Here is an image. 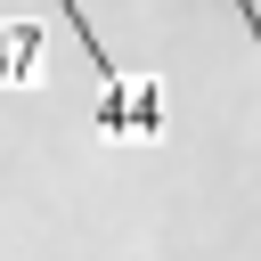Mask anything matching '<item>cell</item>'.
<instances>
[{
	"label": "cell",
	"mask_w": 261,
	"mask_h": 261,
	"mask_svg": "<svg viewBox=\"0 0 261 261\" xmlns=\"http://www.w3.org/2000/svg\"><path fill=\"white\" fill-rule=\"evenodd\" d=\"M245 8V33H253V49H261V0H237Z\"/></svg>",
	"instance_id": "obj_4"
},
{
	"label": "cell",
	"mask_w": 261,
	"mask_h": 261,
	"mask_svg": "<svg viewBox=\"0 0 261 261\" xmlns=\"http://www.w3.org/2000/svg\"><path fill=\"white\" fill-rule=\"evenodd\" d=\"M98 130L106 139H163V90L139 73V82H122L114 98H98Z\"/></svg>",
	"instance_id": "obj_1"
},
{
	"label": "cell",
	"mask_w": 261,
	"mask_h": 261,
	"mask_svg": "<svg viewBox=\"0 0 261 261\" xmlns=\"http://www.w3.org/2000/svg\"><path fill=\"white\" fill-rule=\"evenodd\" d=\"M57 8H65V24H73V33H82V57H90V65H98V98H114V90H122V82H130V73H122V65H114V57H106V41H98V24H90V16H82V0H57Z\"/></svg>",
	"instance_id": "obj_3"
},
{
	"label": "cell",
	"mask_w": 261,
	"mask_h": 261,
	"mask_svg": "<svg viewBox=\"0 0 261 261\" xmlns=\"http://www.w3.org/2000/svg\"><path fill=\"white\" fill-rule=\"evenodd\" d=\"M41 82V24H0V90Z\"/></svg>",
	"instance_id": "obj_2"
}]
</instances>
